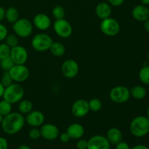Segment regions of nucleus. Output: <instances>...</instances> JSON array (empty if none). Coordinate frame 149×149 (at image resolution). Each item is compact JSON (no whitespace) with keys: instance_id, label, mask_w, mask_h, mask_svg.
Masks as SVG:
<instances>
[{"instance_id":"nucleus-30","label":"nucleus","mask_w":149,"mask_h":149,"mask_svg":"<svg viewBox=\"0 0 149 149\" xmlns=\"http://www.w3.org/2000/svg\"><path fill=\"white\" fill-rule=\"evenodd\" d=\"M4 40H5V44H7L10 48L18 45V39L16 34H13V33L7 34Z\"/></svg>"},{"instance_id":"nucleus-2","label":"nucleus","mask_w":149,"mask_h":149,"mask_svg":"<svg viewBox=\"0 0 149 149\" xmlns=\"http://www.w3.org/2000/svg\"><path fill=\"white\" fill-rule=\"evenodd\" d=\"M130 131L136 138L146 136L149 133V119L144 116H136L130 122Z\"/></svg>"},{"instance_id":"nucleus-6","label":"nucleus","mask_w":149,"mask_h":149,"mask_svg":"<svg viewBox=\"0 0 149 149\" xmlns=\"http://www.w3.org/2000/svg\"><path fill=\"white\" fill-rule=\"evenodd\" d=\"M130 90L125 86H116L109 93L111 100L115 103L121 104L126 103L130 97Z\"/></svg>"},{"instance_id":"nucleus-5","label":"nucleus","mask_w":149,"mask_h":149,"mask_svg":"<svg viewBox=\"0 0 149 149\" xmlns=\"http://www.w3.org/2000/svg\"><path fill=\"white\" fill-rule=\"evenodd\" d=\"M13 29L17 36L26 38L31 36L33 32V24L28 19H18L13 23Z\"/></svg>"},{"instance_id":"nucleus-11","label":"nucleus","mask_w":149,"mask_h":149,"mask_svg":"<svg viewBox=\"0 0 149 149\" xmlns=\"http://www.w3.org/2000/svg\"><path fill=\"white\" fill-rule=\"evenodd\" d=\"M10 56L15 64L22 65L26 63V61H28L29 54L24 47L17 45L11 48Z\"/></svg>"},{"instance_id":"nucleus-1","label":"nucleus","mask_w":149,"mask_h":149,"mask_svg":"<svg viewBox=\"0 0 149 149\" xmlns=\"http://www.w3.org/2000/svg\"><path fill=\"white\" fill-rule=\"evenodd\" d=\"M25 118L22 113L11 112L3 117L1 125L3 131L7 135H15L23 129L25 125Z\"/></svg>"},{"instance_id":"nucleus-35","label":"nucleus","mask_w":149,"mask_h":149,"mask_svg":"<svg viewBox=\"0 0 149 149\" xmlns=\"http://www.w3.org/2000/svg\"><path fill=\"white\" fill-rule=\"evenodd\" d=\"M77 149H87V141L84 139H79L77 143Z\"/></svg>"},{"instance_id":"nucleus-17","label":"nucleus","mask_w":149,"mask_h":149,"mask_svg":"<svg viewBox=\"0 0 149 149\" xmlns=\"http://www.w3.org/2000/svg\"><path fill=\"white\" fill-rule=\"evenodd\" d=\"M132 17L139 22H144L149 19V9L143 4H138L132 10Z\"/></svg>"},{"instance_id":"nucleus-42","label":"nucleus","mask_w":149,"mask_h":149,"mask_svg":"<svg viewBox=\"0 0 149 149\" xmlns=\"http://www.w3.org/2000/svg\"><path fill=\"white\" fill-rule=\"evenodd\" d=\"M143 29L147 33H149V19L143 22Z\"/></svg>"},{"instance_id":"nucleus-32","label":"nucleus","mask_w":149,"mask_h":149,"mask_svg":"<svg viewBox=\"0 0 149 149\" xmlns=\"http://www.w3.org/2000/svg\"><path fill=\"white\" fill-rule=\"evenodd\" d=\"M1 83L3 84L4 87H7L8 86L11 85L13 83V80L12 79L11 76H10L9 71H4L3 73L2 76H1Z\"/></svg>"},{"instance_id":"nucleus-45","label":"nucleus","mask_w":149,"mask_h":149,"mask_svg":"<svg viewBox=\"0 0 149 149\" xmlns=\"http://www.w3.org/2000/svg\"><path fill=\"white\" fill-rule=\"evenodd\" d=\"M140 1H141V4H143V5H149V0H140Z\"/></svg>"},{"instance_id":"nucleus-22","label":"nucleus","mask_w":149,"mask_h":149,"mask_svg":"<svg viewBox=\"0 0 149 149\" xmlns=\"http://www.w3.org/2000/svg\"><path fill=\"white\" fill-rule=\"evenodd\" d=\"M49 51L55 57H61L65 54V47L62 43L59 42H52Z\"/></svg>"},{"instance_id":"nucleus-13","label":"nucleus","mask_w":149,"mask_h":149,"mask_svg":"<svg viewBox=\"0 0 149 149\" xmlns=\"http://www.w3.org/2000/svg\"><path fill=\"white\" fill-rule=\"evenodd\" d=\"M110 145L106 137L97 135L87 141V149H110Z\"/></svg>"},{"instance_id":"nucleus-47","label":"nucleus","mask_w":149,"mask_h":149,"mask_svg":"<svg viewBox=\"0 0 149 149\" xmlns=\"http://www.w3.org/2000/svg\"><path fill=\"white\" fill-rule=\"evenodd\" d=\"M3 117H4V116H2V115L1 114V113H0V125H1V122H2V119H3Z\"/></svg>"},{"instance_id":"nucleus-26","label":"nucleus","mask_w":149,"mask_h":149,"mask_svg":"<svg viewBox=\"0 0 149 149\" xmlns=\"http://www.w3.org/2000/svg\"><path fill=\"white\" fill-rule=\"evenodd\" d=\"M12 109H13L12 108V104L9 103L8 101L4 100V99L0 101V113L3 116L11 113Z\"/></svg>"},{"instance_id":"nucleus-23","label":"nucleus","mask_w":149,"mask_h":149,"mask_svg":"<svg viewBox=\"0 0 149 149\" xmlns=\"http://www.w3.org/2000/svg\"><path fill=\"white\" fill-rule=\"evenodd\" d=\"M5 18L10 23H14L19 19L18 10L15 7H9L5 10Z\"/></svg>"},{"instance_id":"nucleus-36","label":"nucleus","mask_w":149,"mask_h":149,"mask_svg":"<svg viewBox=\"0 0 149 149\" xmlns=\"http://www.w3.org/2000/svg\"><path fill=\"white\" fill-rule=\"evenodd\" d=\"M59 138H60V141H61L62 143H68V141L71 140L69 135L67 134L66 132H63V133L59 135Z\"/></svg>"},{"instance_id":"nucleus-39","label":"nucleus","mask_w":149,"mask_h":149,"mask_svg":"<svg viewBox=\"0 0 149 149\" xmlns=\"http://www.w3.org/2000/svg\"><path fill=\"white\" fill-rule=\"evenodd\" d=\"M116 149H130V146L128 145V143H127L126 142L121 141L120 143L116 145Z\"/></svg>"},{"instance_id":"nucleus-29","label":"nucleus","mask_w":149,"mask_h":149,"mask_svg":"<svg viewBox=\"0 0 149 149\" xmlns=\"http://www.w3.org/2000/svg\"><path fill=\"white\" fill-rule=\"evenodd\" d=\"M90 110L92 111L97 112L102 109V102L97 98H93L88 101Z\"/></svg>"},{"instance_id":"nucleus-28","label":"nucleus","mask_w":149,"mask_h":149,"mask_svg":"<svg viewBox=\"0 0 149 149\" xmlns=\"http://www.w3.org/2000/svg\"><path fill=\"white\" fill-rule=\"evenodd\" d=\"M52 15L55 17V20H60V19H63L65 17V10L63 7L61 5H56L53 7L52 9Z\"/></svg>"},{"instance_id":"nucleus-8","label":"nucleus","mask_w":149,"mask_h":149,"mask_svg":"<svg viewBox=\"0 0 149 149\" xmlns=\"http://www.w3.org/2000/svg\"><path fill=\"white\" fill-rule=\"evenodd\" d=\"M10 76L13 79V81L15 82H24L29 79L30 75V71L28 67L25 65V64L17 65L15 64L13 68L9 71Z\"/></svg>"},{"instance_id":"nucleus-46","label":"nucleus","mask_w":149,"mask_h":149,"mask_svg":"<svg viewBox=\"0 0 149 149\" xmlns=\"http://www.w3.org/2000/svg\"><path fill=\"white\" fill-rule=\"evenodd\" d=\"M146 117L149 119V106L148 109H147V111H146Z\"/></svg>"},{"instance_id":"nucleus-43","label":"nucleus","mask_w":149,"mask_h":149,"mask_svg":"<svg viewBox=\"0 0 149 149\" xmlns=\"http://www.w3.org/2000/svg\"><path fill=\"white\" fill-rule=\"evenodd\" d=\"M4 90H5V87L3 86V84H1V81H0V97H2L3 94H4Z\"/></svg>"},{"instance_id":"nucleus-41","label":"nucleus","mask_w":149,"mask_h":149,"mask_svg":"<svg viewBox=\"0 0 149 149\" xmlns=\"http://www.w3.org/2000/svg\"><path fill=\"white\" fill-rule=\"evenodd\" d=\"M130 149H149L147 146L143 145V144H138V145L135 146Z\"/></svg>"},{"instance_id":"nucleus-19","label":"nucleus","mask_w":149,"mask_h":149,"mask_svg":"<svg viewBox=\"0 0 149 149\" xmlns=\"http://www.w3.org/2000/svg\"><path fill=\"white\" fill-rule=\"evenodd\" d=\"M95 14L101 20L109 17L111 14V7L107 2L101 1L98 3L95 7Z\"/></svg>"},{"instance_id":"nucleus-48","label":"nucleus","mask_w":149,"mask_h":149,"mask_svg":"<svg viewBox=\"0 0 149 149\" xmlns=\"http://www.w3.org/2000/svg\"><path fill=\"white\" fill-rule=\"evenodd\" d=\"M148 62H149V51H148Z\"/></svg>"},{"instance_id":"nucleus-3","label":"nucleus","mask_w":149,"mask_h":149,"mask_svg":"<svg viewBox=\"0 0 149 149\" xmlns=\"http://www.w3.org/2000/svg\"><path fill=\"white\" fill-rule=\"evenodd\" d=\"M24 96V90L19 84L13 83L11 85L5 87L4 94H3V99L11 104L19 103L23 99Z\"/></svg>"},{"instance_id":"nucleus-40","label":"nucleus","mask_w":149,"mask_h":149,"mask_svg":"<svg viewBox=\"0 0 149 149\" xmlns=\"http://www.w3.org/2000/svg\"><path fill=\"white\" fill-rule=\"evenodd\" d=\"M5 10L3 7H0V23L5 18Z\"/></svg>"},{"instance_id":"nucleus-34","label":"nucleus","mask_w":149,"mask_h":149,"mask_svg":"<svg viewBox=\"0 0 149 149\" xmlns=\"http://www.w3.org/2000/svg\"><path fill=\"white\" fill-rule=\"evenodd\" d=\"M7 34H8V30H7V27L2 23H0V42L4 41Z\"/></svg>"},{"instance_id":"nucleus-16","label":"nucleus","mask_w":149,"mask_h":149,"mask_svg":"<svg viewBox=\"0 0 149 149\" xmlns=\"http://www.w3.org/2000/svg\"><path fill=\"white\" fill-rule=\"evenodd\" d=\"M33 25L40 31H46L51 26V20L47 15L45 13H39L36 15L33 20Z\"/></svg>"},{"instance_id":"nucleus-14","label":"nucleus","mask_w":149,"mask_h":149,"mask_svg":"<svg viewBox=\"0 0 149 149\" xmlns=\"http://www.w3.org/2000/svg\"><path fill=\"white\" fill-rule=\"evenodd\" d=\"M41 137L47 141H54L59 137V130L58 127L52 124L42 125L40 129Z\"/></svg>"},{"instance_id":"nucleus-12","label":"nucleus","mask_w":149,"mask_h":149,"mask_svg":"<svg viewBox=\"0 0 149 149\" xmlns=\"http://www.w3.org/2000/svg\"><path fill=\"white\" fill-rule=\"evenodd\" d=\"M90 111L88 101L84 99L77 100L73 103L71 107V113L77 118L84 117Z\"/></svg>"},{"instance_id":"nucleus-18","label":"nucleus","mask_w":149,"mask_h":149,"mask_svg":"<svg viewBox=\"0 0 149 149\" xmlns=\"http://www.w3.org/2000/svg\"><path fill=\"white\" fill-rule=\"evenodd\" d=\"M66 132L71 139L79 140L82 138L84 134V128L79 123H73L68 127Z\"/></svg>"},{"instance_id":"nucleus-24","label":"nucleus","mask_w":149,"mask_h":149,"mask_svg":"<svg viewBox=\"0 0 149 149\" xmlns=\"http://www.w3.org/2000/svg\"><path fill=\"white\" fill-rule=\"evenodd\" d=\"M18 110L22 114H28L33 110V103L29 100H21L19 102Z\"/></svg>"},{"instance_id":"nucleus-33","label":"nucleus","mask_w":149,"mask_h":149,"mask_svg":"<svg viewBox=\"0 0 149 149\" xmlns=\"http://www.w3.org/2000/svg\"><path fill=\"white\" fill-rule=\"evenodd\" d=\"M29 136L32 140H38L41 137L40 130L36 127H33L29 132Z\"/></svg>"},{"instance_id":"nucleus-21","label":"nucleus","mask_w":149,"mask_h":149,"mask_svg":"<svg viewBox=\"0 0 149 149\" xmlns=\"http://www.w3.org/2000/svg\"><path fill=\"white\" fill-rule=\"evenodd\" d=\"M146 88L141 85L135 86L130 90V95L136 100H143L146 97Z\"/></svg>"},{"instance_id":"nucleus-15","label":"nucleus","mask_w":149,"mask_h":149,"mask_svg":"<svg viewBox=\"0 0 149 149\" xmlns=\"http://www.w3.org/2000/svg\"><path fill=\"white\" fill-rule=\"evenodd\" d=\"M45 120V116L42 112L39 111L32 110L29 113L25 119V121L29 125L32 127H38L42 126Z\"/></svg>"},{"instance_id":"nucleus-20","label":"nucleus","mask_w":149,"mask_h":149,"mask_svg":"<svg viewBox=\"0 0 149 149\" xmlns=\"http://www.w3.org/2000/svg\"><path fill=\"white\" fill-rule=\"evenodd\" d=\"M106 138L112 145H116L122 141L123 135L119 129L116 127H111L108 130L106 133Z\"/></svg>"},{"instance_id":"nucleus-38","label":"nucleus","mask_w":149,"mask_h":149,"mask_svg":"<svg viewBox=\"0 0 149 149\" xmlns=\"http://www.w3.org/2000/svg\"><path fill=\"white\" fill-rule=\"evenodd\" d=\"M8 148V142L3 137H0V149Z\"/></svg>"},{"instance_id":"nucleus-31","label":"nucleus","mask_w":149,"mask_h":149,"mask_svg":"<svg viewBox=\"0 0 149 149\" xmlns=\"http://www.w3.org/2000/svg\"><path fill=\"white\" fill-rule=\"evenodd\" d=\"M10 50L11 48L7 44H0V61L10 56Z\"/></svg>"},{"instance_id":"nucleus-37","label":"nucleus","mask_w":149,"mask_h":149,"mask_svg":"<svg viewBox=\"0 0 149 149\" xmlns=\"http://www.w3.org/2000/svg\"><path fill=\"white\" fill-rule=\"evenodd\" d=\"M109 4L113 7H119L125 2V0H108Z\"/></svg>"},{"instance_id":"nucleus-44","label":"nucleus","mask_w":149,"mask_h":149,"mask_svg":"<svg viewBox=\"0 0 149 149\" xmlns=\"http://www.w3.org/2000/svg\"><path fill=\"white\" fill-rule=\"evenodd\" d=\"M17 149H31L29 146L27 145H25V144H23V145H20V146L18 147Z\"/></svg>"},{"instance_id":"nucleus-9","label":"nucleus","mask_w":149,"mask_h":149,"mask_svg":"<svg viewBox=\"0 0 149 149\" xmlns=\"http://www.w3.org/2000/svg\"><path fill=\"white\" fill-rule=\"evenodd\" d=\"M53 29L58 36L64 39L70 37L73 32V28L71 23L64 18L55 20L53 24Z\"/></svg>"},{"instance_id":"nucleus-10","label":"nucleus","mask_w":149,"mask_h":149,"mask_svg":"<svg viewBox=\"0 0 149 149\" xmlns=\"http://www.w3.org/2000/svg\"><path fill=\"white\" fill-rule=\"evenodd\" d=\"M79 71L78 63L73 59H68L63 63L61 65V72L63 75L68 79L77 77Z\"/></svg>"},{"instance_id":"nucleus-7","label":"nucleus","mask_w":149,"mask_h":149,"mask_svg":"<svg viewBox=\"0 0 149 149\" xmlns=\"http://www.w3.org/2000/svg\"><path fill=\"white\" fill-rule=\"evenodd\" d=\"M102 33L108 36H115L120 31V25L114 18L109 17L102 20L100 25Z\"/></svg>"},{"instance_id":"nucleus-25","label":"nucleus","mask_w":149,"mask_h":149,"mask_svg":"<svg viewBox=\"0 0 149 149\" xmlns=\"http://www.w3.org/2000/svg\"><path fill=\"white\" fill-rule=\"evenodd\" d=\"M138 77L143 84L149 86V65H144L140 69Z\"/></svg>"},{"instance_id":"nucleus-4","label":"nucleus","mask_w":149,"mask_h":149,"mask_svg":"<svg viewBox=\"0 0 149 149\" xmlns=\"http://www.w3.org/2000/svg\"><path fill=\"white\" fill-rule=\"evenodd\" d=\"M53 40L49 35L41 33L35 35L31 41V46L37 52H45L50 48Z\"/></svg>"},{"instance_id":"nucleus-27","label":"nucleus","mask_w":149,"mask_h":149,"mask_svg":"<svg viewBox=\"0 0 149 149\" xmlns=\"http://www.w3.org/2000/svg\"><path fill=\"white\" fill-rule=\"evenodd\" d=\"M14 65V62L10 56L0 61V68H1L4 71H9Z\"/></svg>"}]
</instances>
